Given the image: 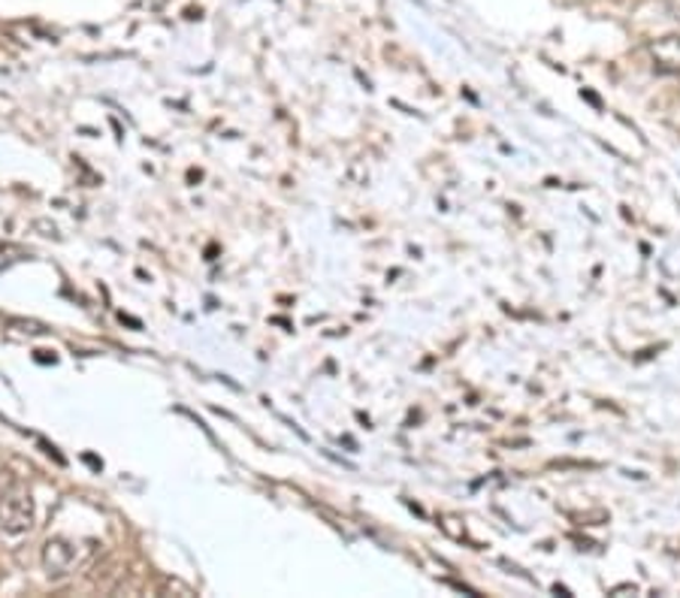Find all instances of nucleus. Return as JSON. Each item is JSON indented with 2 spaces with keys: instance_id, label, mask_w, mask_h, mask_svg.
<instances>
[{
  "instance_id": "obj_1",
  "label": "nucleus",
  "mask_w": 680,
  "mask_h": 598,
  "mask_svg": "<svg viewBox=\"0 0 680 598\" xmlns=\"http://www.w3.org/2000/svg\"><path fill=\"white\" fill-rule=\"evenodd\" d=\"M37 523V507L34 499L22 487H13L0 495V535L7 538H25Z\"/></svg>"
},
{
  "instance_id": "obj_2",
  "label": "nucleus",
  "mask_w": 680,
  "mask_h": 598,
  "mask_svg": "<svg viewBox=\"0 0 680 598\" xmlns=\"http://www.w3.org/2000/svg\"><path fill=\"white\" fill-rule=\"evenodd\" d=\"M39 562H43V572L49 581H61L76 565V547L70 545L67 538H49L39 550Z\"/></svg>"
},
{
  "instance_id": "obj_3",
  "label": "nucleus",
  "mask_w": 680,
  "mask_h": 598,
  "mask_svg": "<svg viewBox=\"0 0 680 598\" xmlns=\"http://www.w3.org/2000/svg\"><path fill=\"white\" fill-rule=\"evenodd\" d=\"M651 58L659 73H680V34H668L651 43Z\"/></svg>"
},
{
  "instance_id": "obj_4",
  "label": "nucleus",
  "mask_w": 680,
  "mask_h": 598,
  "mask_svg": "<svg viewBox=\"0 0 680 598\" xmlns=\"http://www.w3.org/2000/svg\"><path fill=\"white\" fill-rule=\"evenodd\" d=\"M666 7H668V15H671L675 22H680V0H666Z\"/></svg>"
}]
</instances>
